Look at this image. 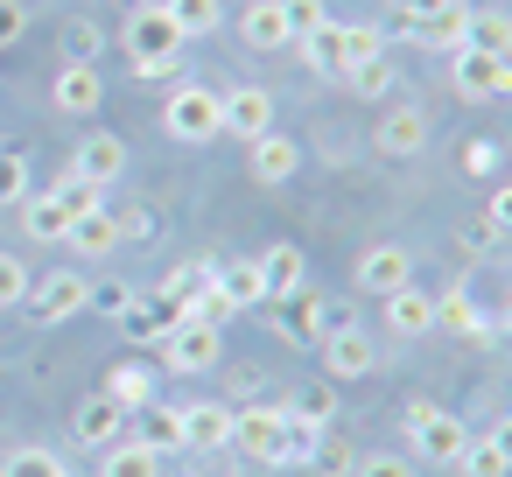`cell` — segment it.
Returning a JSON list of instances; mask_svg holds the SVG:
<instances>
[{"label":"cell","mask_w":512,"mask_h":477,"mask_svg":"<svg viewBox=\"0 0 512 477\" xmlns=\"http://www.w3.org/2000/svg\"><path fill=\"white\" fill-rule=\"evenodd\" d=\"M400 421H407V456H414V463H449V470L463 463V449H470L463 414H449V407H435V400H407Z\"/></svg>","instance_id":"cell-1"},{"label":"cell","mask_w":512,"mask_h":477,"mask_svg":"<svg viewBox=\"0 0 512 477\" xmlns=\"http://www.w3.org/2000/svg\"><path fill=\"white\" fill-rule=\"evenodd\" d=\"M162 134L183 141V148H211V141L225 134V120H218V92L183 78V85L169 92V106H162Z\"/></svg>","instance_id":"cell-2"},{"label":"cell","mask_w":512,"mask_h":477,"mask_svg":"<svg viewBox=\"0 0 512 477\" xmlns=\"http://www.w3.org/2000/svg\"><path fill=\"white\" fill-rule=\"evenodd\" d=\"M218 365H225V330H218V323L176 316V323L162 330V372H190V379H204V372H218Z\"/></svg>","instance_id":"cell-3"},{"label":"cell","mask_w":512,"mask_h":477,"mask_svg":"<svg viewBox=\"0 0 512 477\" xmlns=\"http://www.w3.org/2000/svg\"><path fill=\"white\" fill-rule=\"evenodd\" d=\"M456 57V71H449V85H456V99L463 106H491V99H505L512 92V64L505 57H491V50H449Z\"/></svg>","instance_id":"cell-4"},{"label":"cell","mask_w":512,"mask_h":477,"mask_svg":"<svg viewBox=\"0 0 512 477\" xmlns=\"http://www.w3.org/2000/svg\"><path fill=\"white\" fill-rule=\"evenodd\" d=\"M316 351H323V379H372L379 372V351L358 323H330L316 337Z\"/></svg>","instance_id":"cell-5"},{"label":"cell","mask_w":512,"mask_h":477,"mask_svg":"<svg viewBox=\"0 0 512 477\" xmlns=\"http://www.w3.org/2000/svg\"><path fill=\"white\" fill-rule=\"evenodd\" d=\"M120 43H127V57H183V29L169 22L162 0H141V8H127Z\"/></svg>","instance_id":"cell-6"},{"label":"cell","mask_w":512,"mask_h":477,"mask_svg":"<svg viewBox=\"0 0 512 477\" xmlns=\"http://www.w3.org/2000/svg\"><path fill=\"white\" fill-rule=\"evenodd\" d=\"M85 295H92V281H85L78 267H57V274H43V281H29V295H22V309H29L36 323H64V316H78V309H85Z\"/></svg>","instance_id":"cell-7"},{"label":"cell","mask_w":512,"mask_h":477,"mask_svg":"<svg viewBox=\"0 0 512 477\" xmlns=\"http://www.w3.org/2000/svg\"><path fill=\"white\" fill-rule=\"evenodd\" d=\"M246 176H253V183H267V190L295 183V176H302V141H295V134H281V127H267L260 141H246Z\"/></svg>","instance_id":"cell-8"},{"label":"cell","mask_w":512,"mask_h":477,"mask_svg":"<svg viewBox=\"0 0 512 477\" xmlns=\"http://www.w3.org/2000/svg\"><path fill=\"white\" fill-rule=\"evenodd\" d=\"M351 281H358V295H393V288H407V281H414V253H407V246H393V239H379V246H365V253H358Z\"/></svg>","instance_id":"cell-9"},{"label":"cell","mask_w":512,"mask_h":477,"mask_svg":"<svg viewBox=\"0 0 512 477\" xmlns=\"http://www.w3.org/2000/svg\"><path fill=\"white\" fill-rule=\"evenodd\" d=\"M218 120H225V134L260 141L274 127V92L267 85H232V92H218Z\"/></svg>","instance_id":"cell-10"},{"label":"cell","mask_w":512,"mask_h":477,"mask_svg":"<svg viewBox=\"0 0 512 477\" xmlns=\"http://www.w3.org/2000/svg\"><path fill=\"white\" fill-rule=\"evenodd\" d=\"M372 148H379L386 162H414V155L428 148V113H421V106H386L379 127H372Z\"/></svg>","instance_id":"cell-11"},{"label":"cell","mask_w":512,"mask_h":477,"mask_svg":"<svg viewBox=\"0 0 512 477\" xmlns=\"http://www.w3.org/2000/svg\"><path fill=\"white\" fill-rule=\"evenodd\" d=\"M176 414H183V449H197V456L232 449V400H183Z\"/></svg>","instance_id":"cell-12"},{"label":"cell","mask_w":512,"mask_h":477,"mask_svg":"<svg viewBox=\"0 0 512 477\" xmlns=\"http://www.w3.org/2000/svg\"><path fill=\"white\" fill-rule=\"evenodd\" d=\"M281 435H288L281 407H232V442L253 463H281Z\"/></svg>","instance_id":"cell-13"},{"label":"cell","mask_w":512,"mask_h":477,"mask_svg":"<svg viewBox=\"0 0 512 477\" xmlns=\"http://www.w3.org/2000/svg\"><path fill=\"white\" fill-rule=\"evenodd\" d=\"M71 176H85V183L113 190V183L127 176V141H120V134H85V141L71 148Z\"/></svg>","instance_id":"cell-14"},{"label":"cell","mask_w":512,"mask_h":477,"mask_svg":"<svg viewBox=\"0 0 512 477\" xmlns=\"http://www.w3.org/2000/svg\"><path fill=\"white\" fill-rule=\"evenodd\" d=\"M50 99H57V113L92 120V113L106 106V78H99L92 64H64V71H57V85H50Z\"/></svg>","instance_id":"cell-15"},{"label":"cell","mask_w":512,"mask_h":477,"mask_svg":"<svg viewBox=\"0 0 512 477\" xmlns=\"http://www.w3.org/2000/svg\"><path fill=\"white\" fill-rule=\"evenodd\" d=\"M120 435H127V407L106 400V393H92V400L71 414V442H78V449H106V442H120Z\"/></svg>","instance_id":"cell-16"},{"label":"cell","mask_w":512,"mask_h":477,"mask_svg":"<svg viewBox=\"0 0 512 477\" xmlns=\"http://www.w3.org/2000/svg\"><path fill=\"white\" fill-rule=\"evenodd\" d=\"M239 43H246V50H260V57H274V50H288V43H295L288 15H281V0H253V8H239Z\"/></svg>","instance_id":"cell-17"},{"label":"cell","mask_w":512,"mask_h":477,"mask_svg":"<svg viewBox=\"0 0 512 477\" xmlns=\"http://www.w3.org/2000/svg\"><path fill=\"white\" fill-rule=\"evenodd\" d=\"M127 435H134L141 449H155V456H176V449H183V414L162 407V400H148V407L127 414Z\"/></svg>","instance_id":"cell-18"},{"label":"cell","mask_w":512,"mask_h":477,"mask_svg":"<svg viewBox=\"0 0 512 477\" xmlns=\"http://www.w3.org/2000/svg\"><path fill=\"white\" fill-rule=\"evenodd\" d=\"M400 36H414L421 50H463L470 43V8L463 0H449L442 15H421V22H400Z\"/></svg>","instance_id":"cell-19"},{"label":"cell","mask_w":512,"mask_h":477,"mask_svg":"<svg viewBox=\"0 0 512 477\" xmlns=\"http://www.w3.org/2000/svg\"><path fill=\"white\" fill-rule=\"evenodd\" d=\"M64 246H71L78 260H106V253H120V246H127V232H120V218H113V211H85V218H71Z\"/></svg>","instance_id":"cell-20"},{"label":"cell","mask_w":512,"mask_h":477,"mask_svg":"<svg viewBox=\"0 0 512 477\" xmlns=\"http://www.w3.org/2000/svg\"><path fill=\"white\" fill-rule=\"evenodd\" d=\"M379 302H386V330H393V337H428V330H435V295H428V288L407 281V288H393V295H379Z\"/></svg>","instance_id":"cell-21"},{"label":"cell","mask_w":512,"mask_h":477,"mask_svg":"<svg viewBox=\"0 0 512 477\" xmlns=\"http://www.w3.org/2000/svg\"><path fill=\"white\" fill-rule=\"evenodd\" d=\"M435 330L456 337V344L484 337V309H477V295H470L463 281H456V288H435Z\"/></svg>","instance_id":"cell-22"},{"label":"cell","mask_w":512,"mask_h":477,"mask_svg":"<svg viewBox=\"0 0 512 477\" xmlns=\"http://www.w3.org/2000/svg\"><path fill=\"white\" fill-rule=\"evenodd\" d=\"M274 330H281V337H295V344H316V337L330 330V316H323V295H309V288L281 295V309H274Z\"/></svg>","instance_id":"cell-23"},{"label":"cell","mask_w":512,"mask_h":477,"mask_svg":"<svg viewBox=\"0 0 512 477\" xmlns=\"http://www.w3.org/2000/svg\"><path fill=\"white\" fill-rule=\"evenodd\" d=\"M22 225H29V239H36V246H64L71 211L57 204V190H29V197H22Z\"/></svg>","instance_id":"cell-24"},{"label":"cell","mask_w":512,"mask_h":477,"mask_svg":"<svg viewBox=\"0 0 512 477\" xmlns=\"http://www.w3.org/2000/svg\"><path fill=\"white\" fill-rule=\"evenodd\" d=\"M288 421H309V428H330L337 421V379H302L288 400H281Z\"/></svg>","instance_id":"cell-25"},{"label":"cell","mask_w":512,"mask_h":477,"mask_svg":"<svg viewBox=\"0 0 512 477\" xmlns=\"http://www.w3.org/2000/svg\"><path fill=\"white\" fill-rule=\"evenodd\" d=\"M302 274H309L302 246H267V253H260V281H267V302L295 295V288H302Z\"/></svg>","instance_id":"cell-26"},{"label":"cell","mask_w":512,"mask_h":477,"mask_svg":"<svg viewBox=\"0 0 512 477\" xmlns=\"http://www.w3.org/2000/svg\"><path fill=\"white\" fill-rule=\"evenodd\" d=\"M99 477H162V456H155V449H141L134 435H120V442H106V449H99Z\"/></svg>","instance_id":"cell-27"},{"label":"cell","mask_w":512,"mask_h":477,"mask_svg":"<svg viewBox=\"0 0 512 477\" xmlns=\"http://www.w3.org/2000/svg\"><path fill=\"white\" fill-rule=\"evenodd\" d=\"M0 477H71V463L50 442H22V449H0Z\"/></svg>","instance_id":"cell-28"},{"label":"cell","mask_w":512,"mask_h":477,"mask_svg":"<svg viewBox=\"0 0 512 477\" xmlns=\"http://www.w3.org/2000/svg\"><path fill=\"white\" fill-rule=\"evenodd\" d=\"M106 400H120L127 414H134V407H148V400H155V365H134V358H127V365H113V372H106Z\"/></svg>","instance_id":"cell-29"},{"label":"cell","mask_w":512,"mask_h":477,"mask_svg":"<svg viewBox=\"0 0 512 477\" xmlns=\"http://www.w3.org/2000/svg\"><path fill=\"white\" fill-rule=\"evenodd\" d=\"M463 477H505L512 470V449H505V428H491V435H470V449H463V463H456Z\"/></svg>","instance_id":"cell-30"},{"label":"cell","mask_w":512,"mask_h":477,"mask_svg":"<svg viewBox=\"0 0 512 477\" xmlns=\"http://www.w3.org/2000/svg\"><path fill=\"white\" fill-rule=\"evenodd\" d=\"M162 8H169V22L183 29V43H197V36L225 29V0H162Z\"/></svg>","instance_id":"cell-31"},{"label":"cell","mask_w":512,"mask_h":477,"mask_svg":"<svg viewBox=\"0 0 512 477\" xmlns=\"http://www.w3.org/2000/svg\"><path fill=\"white\" fill-rule=\"evenodd\" d=\"M295 43H302V64H309L316 78H344V43H337V22H323V29L295 36Z\"/></svg>","instance_id":"cell-32"},{"label":"cell","mask_w":512,"mask_h":477,"mask_svg":"<svg viewBox=\"0 0 512 477\" xmlns=\"http://www.w3.org/2000/svg\"><path fill=\"white\" fill-rule=\"evenodd\" d=\"M344 85H351V99H393V85H400V64L393 57H372V64H358V71H344Z\"/></svg>","instance_id":"cell-33"},{"label":"cell","mask_w":512,"mask_h":477,"mask_svg":"<svg viewBox=\"0 0 512 477\" xmlns=\"http://www.w3.org/2000/svg\"><path fill=\"white\" fill-rule=\"evenodd\" d=\"M218 288L239 302V309H253V302H267V281H260V260H218Z\"/></svg>","instance_id":"cell-34"},{"label":"cell","mask_w":512,"mask_h":477,"mask_svg":"<svg viewBox=\"0 0 512 477\" xmlns=\"http://www.w3.org/2000/svg\"><path fill=\"white\" fill-rule=\"evenodd\" d=\"M183 316H197V323H218V330H225V323L239 316V302H232V295L218 288V267H211V281H197V288H190V302H183Z\"/></svg>","instance_id":"cell-35"},{"label":"cell","mask_w":512,"mask_h":477,"mask_svg":"<svg viewBox=\"0 0 512 477\" xmlns=\"http://www.w3.org/2000/svg\"><path fill=\"white\" fill-rule=\"evenodd\" d=\"M337 43H344V71L386 57V29H372V22H337Z\"/></svg>","instance_id":"cell-36"},{"label":"cell","mask_w":512,"mask_h":477,"mask_svg":"<svg viewBox=\"0 0 512 477\" xmlns=\"http://www.w3.org/2000/svg\"><path fill=\"white\" fill-rule=\"evenodd\" d=\"M470 50H491V57L512 50V29H505L498 8H470Z\"/></svg>","instance_id":"cell-37"},{"label":"cell","mask_w":512,"mask_h":477,"mask_svg":"<svg viewBox=\"0 0 512 477\" xmlns=\"http://www.w3.org/2000/svg\"><path fill=\"white\" fill-rule=\"evenodd\" d=\"M85 309H99V316H113V323H127V316L141 309V295H134L127 281H99V288L85 295Z\"/></svg>","instance_id":"cell-38"},{"label":"cell","mask_w":512,"mask_h":477,"mask_svg":"<svg viewBox=\"0 0 512 477\" xmlns=\"http://www.w3.org/2000/svg\"><path fill=\"white\" fill-rule=\"evenodd\" d=\"M57 204L71 211V218H85V211H106V190L99 183H85V176H71L64 169V183H57Z\"/></svg>","instance_id":"cell-39"},{"label":"cell","mask_w":512,"mask_h":477,"mask_svg":"<svg viewBox=\"0 0 512 477\" xmlns=\"http://www.w3.org/2000/svg\"><path fill=\"white\" fill-rule=\"evenodd\" d=\"M22 197H29V162H22V148L0 141V204H22Z\"/></svg>","instance_id":"cell-40"},{"label":"cell","mask_w":512,"mask_h":477,"mask_svg":"<svg viewBox=\"0 0 512 477\" xmlns=\"http://www.w3.org/2000/svg\"><path fill=\"white\" fill-rule=\"evenodd\" d=\"M351 470H358V477H421L414 456H400V449H372V456H358Z\"/></svg>","instance_id":"cell-41"},{"label":"cell","mask_w":512,"mask_h":477,"mask_svg":"<svg viewBox=\"0 0 512 477\" xmlns=\"http://www.w3.org/2000/svg\"><path fill=\"white\" fill-rule=\"evenodd\" d=\"M29 281H36V274H29V267H22L15 253H0V309H22Z\"/></svg>","instance_id":"cell-42"},{"label":"cell","mask_w":512,"mask_h":477,"mask_svg":"<svg viewBox=\"0 0 512 477\" xmlns=\"http://www.w3.org/2000/svg\"><path fill=\"white\" fill-rule=\"evenodd\" d=\"M309 463H316L323 477H344V470H351V449H344V442L323 428V435H316V449H309Z\"/></svg>","instance_id":"cell-43"},{"label":"cell","mask_w":512,"mask_h":477,"mask_svg":"<svg viewBox=\"0 0 512 477\" xmlns=\"http://www.w3.org/2000/svg\"><path fill=\"white\" fill-rule=\"evenodd\" d=\"M281 15H288V29H295V36H309V29H323V22H330L323 0H281Z\"/></svg>","instance_id":"cell-44"},{"label":"cell","mask_w":512,"mask_h":477,"mask_svg":"<svg viewBox=\"0 0 512 477\" xmlns=\"http://www.w3.org/2000/svg\"><path fill=\"white\" fill-rule=\"evenodd\" d=\"M127 71H134L141 85H162V78H176V71H183V57H127Z\"/></svg>","instance_id":"cell-45"},{"label":"cell","mask_w":512,"mask_h":477,"mask_svg":"<svg viewBox=\"0 0 512 477\" xmlns=\"http://www.w3.org/2000/svg\"><path fill=\"white\" fill-rule=\"evenodd\" d=\"M92 57H99V36H92L85 22H78V29H64V64H92Z\"/></svg>","instance_id":"cell-46"},{"label":"cell","mask_w":512,"mask_h":477,"mask_svg":"<svg viewBox=\"0 0 512 477\" xmlns=\"http://www.w3.org/2000/svg\"><path fill=\"white\" fill-rule=\"evenodd\" d=\"M498 162H505V148H498V141H477V148L463 155V169H470V176H498Z\"/></svg>","instance_id":"cell-47"},{"label":"cell","mask_w":512,"mask_h":477,"mask_svg":"<svg viewBox=\"0 0 512 477\" xmlns=\"http://www.w3.org/2000/svg\"><path fill=\"white\" fill-rule=\"evenodd\" d=\"M22 29H29V15L15 8V0H0V50H8V43H22Z\"/></svg>","instance_id":"cell-48"},{"label":"cell","mask_w":512,"mask_h":477,"mask_svg":"<svg viewBox=\"0 0 512 477\" xmlns=\"http://www.w3.org/2000/svg\"><path fill=\"white\" fill-rule=\"evenodd\" d=\"M505 218H512V197L498 190V197H491V211H484V239H491V246L505 239Z\"/></svg>","instance_id":"cell-49"},{"label":"cell","mask_w":512,"mask_h":477,"mask_svg":"<svg viewBox=\"0 0 512 477\" xmlns=\"http://www.w3.org/2000/svg\"><path fill=\"white\" fill-rule=\"evenodd\" d=\"M400 8H407V22H421V15H442L449 0H400Z\"/></svg>","instance_id":"cell-50"},{"label":"cell","mask_w":512,"mask_h":477,"mask_svg":"<svg viewBox=\"0 0 512 477\" xmlns=\"http://www.w3.org/2000/svg\"><path fill=\"white\" fill-rule=\"evenodd\" d=\"M127 8H141V0H127Z\"/></svg>","instance_id":"cell-51"}]
</instances>
